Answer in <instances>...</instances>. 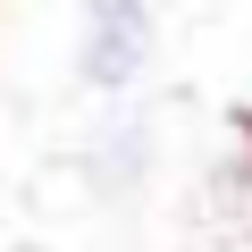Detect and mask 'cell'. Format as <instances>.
Returning <instances> with one entry per match:
<instances>
[{
	"label": "cell",
	"mask_w": 252,
	"mask_h": 252,
	"mask_svg": "<svg viewBox=\"0 0 252 252\" xmlns=\"http://www.w3.org/2000/svg\"><path fill=\"white\" fill-rule=\"evenodd\" d=\"M152 168H160V126H152V109H143V101H109V109L93 118L84 152H76V177H84V193L126 210V202H143Z\"/></svg>",
	"instance_id": "6da1fadb"
},
{
	"label": "cell",
	"mask_w": 252,
	"mask_h": 252,
	"mask_svg": "<svg viewBox=\"0 0 252 252\" xmlns=\"http://www.w3.org/2000/svg\"><path fill=\"white\" fill-rule=\"evenodd\" d=\"M160 59V9L152 17H76V84L93 101H135Z\"/></svg>",
	"instance_id": "7a4b0ae2"
},
{
	"label": "cell",
	"mask_w": 252,
	"mask_h": 252,
	"mask_svg": "<svg viewBox=\"0 0 252 252\" xmlns=\"http://www.w3.org/2000/svg\"><path fill=\"white\" fill-rule=\"evenodd\" d=\"M76 17H152V0H76Z\"/></svg>",
	"instance_id": "3957f363"
},
{
	"label": "cell",
	"mask_w": 252,
	"mask_h": 252,
	"mask_svg": "<svg viewBox=\"0 0 252 252\" xmlns=\"http://www.w3.org/2000/svg\"><path fill=\"white\" fill-rule=\"evenodd\" d=\"M202 252H252V235H227V244H202Z\"/></svg>",
	"instance_id": "277c9868"
},
{
	"label": "cell",
	"mask_w": 252,
	"mask_h": 252,
	"mask_svg": "<svg viewBox=\"0 0 252 252\" xmlns=\"http://www.w3.org/2000/svg\"><path fill=\"white\" fill-rule=\"evenodd\" d=\"M17 252H42V244H17Z\"/></svg>",
	"instance_id": "5b68a950"
}]
</instances>
